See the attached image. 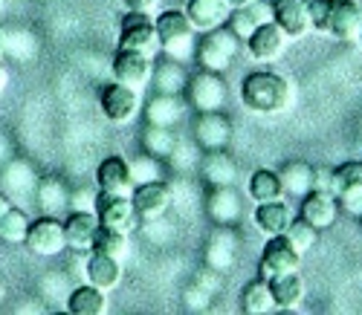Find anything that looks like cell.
<instances>
[{
  "instance_id": "obj_1",
  "label": "cell",
  "mask_w": 362,
  "mask_h": 315,
  "mask_svg": "<svg viewBox=\"0 0 362 315\" xmlns=\"http://www.w3.org/2000/svg\"><path fill=\"white\" fill-rule=\"evenodd\" d=\"M293 87L273 70H255L240 81V105L261 116H279L290 107Z\"/></svg>"
},
{
  "instance_id": "obj_2",
  "label": "cell",
  "mask_w": 362,
  "mask_h": 315,
  "mask_svg": "<svg viewBox=\"0 0 362 315\" xmlns=\"http://www.w3.org/2000/svg\"><path fill=\"white\" fill-rule=\"evenodd\" d=\"M157 38H160V47L165 55H171L174 61H183L192 55L194 49V26L189 20L186 12L180 9H165L157 20Z\"/></svg>"
},
{
  "instance_id": "obj_3",
  "label": "cell",
  "mask_w": 362,
  "mask_h": 315,
  "mask_svg": "<svg viewBox=\"0 0 362 315\" xmlns=\"http://www.w3.org/2000/svg\"><path fill=\"white\" fill-rule=\"evenodd\" d=\"M203 38L197 41L194 47V55H197V64L203 70H212V73H223L235 55H238V35L232 32L229 26H218V29H209V32H200Z\"/></svg>"
},
{
  "instance_id": "obj_4",
  "label": "cell",
  "mask_w": 362,
  "mask_h": 315,
  "mask_svg": "<svg viewBox=\"0 0 362 315\" xmlns=\"http://www.w3.org/2000/svg\"><path fill=\"white\" fill-rule=\"evenodd\" d=\"M183 96H186L189 107H194L197 113L223 110V105H226V81L221 78V73L200 70V73H194L189 78Z\"/></svg>"
},
{
  "instance_id": "obj_5",
  "label": "cell",
  "mask_w": 362,
  "mask_h": 315,
  "mask_svg": "<svg viewBox=\"0 0 362 315\" xmlns=\"http://www.w3.org/2000/svg\"><path fill=\"white\" fill-rule=\"evenodd\" d=\"M26 249L38 258H55L67 249V234H64V220H55L52 214L38 217L29 223L26 232Z\"/></svg>"
},
{
  "instance_id": "obj_6",
  "label": "cell",
  "mask_w": 362,
  "mask_h": 315,
  "mask_svg": "<svg viewBox=\"0 0 362 315\" xmlns=\"http://www.w3.org/2000/svg\"><path fill=\"white\" fill-rule=\"evenodd\" d=\"M301 266V255L293 249V243L287 240V234H276L269 237L264 251H261V261H258V275L273 280L279 275H287V272H296Z\"/></svg>"
},
{
  "instance_id": "obj_7",
  "label": "cell",
  "mask_w": 362,
  "mask_h": 315,
  "mask_svg": "<svg viewBox=\"0 0 362 315\" xmlns=\"http://www.w3.org/2000/svg\"><path fill=\"white\" fill-rule=\"evenodd\" d=\"M119 47L122 49H139L154 55L160 47L157 26L154 20H148V12H128L119 23Z\"/></svg>"
},
{
  "instance_id": "obj_8",
  "label": "cell",
  "mask_w": 362,
  "mask_h": 315,
  "mask_svg": "<svg viewBox=\"0 0 362 315\" xmlns=\"http://www.w3.org/2000/svg\"><path fill=\"white\" fill-rule=\"evenodd\" d=\"M194 142L203 150H223L232 139V121L229 116H223L221 110H209V113H197L194 119V131H192Z\"/></svg>"
},
{
  "instance_id": "obj_9",
  "label": "cell",
  "mask_w": 362,
  "mask_h": 315,
  "mask_svg": "<svg viewBox=\"0 0 362 315\" xmlns=\"http://www.w3.org/2000/svg\"><path fill=\"white\" fill-rule=\"evenodd\" d=\"M134 211L139 220H160L168 208H171V188L163 182V179H154V182H142L134 188Z\"/></svg>"
},
{
  "instance_id": "obj_10",
  "label": "cell",
  "mask_w": 362,
  "mask_h": 315,
  "mask_svg": "<svg viewBox=\"0 0 362 315\" xmlns=\"http://www.w3.org/2000/svg\"><path fill=\"white\" fill-rule=\"evenodd\" d=\"M96 217H99V226H110V229L128 232V229L134 226V220H136L131 194L99 191V194H96Z\"/></svg>"
},
{
  "instance_id": "obj_11",
  "label": "cell",
  "mask_w": 362,
  "mask_h": 315,
  "mask_svg": "<svg viewBox=\"0 0 362 315\" xmlns=\"http://www.w3.org/2000/svg\"><path fill=\"white\" fill-rule=\"evenodd\" d=\"M99 105H102V113H105L107 121L125 124V121H131V119L136 116L139 99H136V90H134V87H128V84H122V81H113V84H107V87L102 90Z\"/></svg>"
},
{
  "instance_id": "obj_12",
  "label": "cell",
  "mask_w": 362,
  "mask_h": 315,
  "mask_svg": "<svg viewBox=\"0 0 362 315\" xmlns=\"http://www.w3.org/2000/svg\"><path fill=\"white\" fill-rule=\"evenodd\" d=\"M113 78L122 81L134 90H139L148 78H151V55L148 52H139V49H122L119 47L116 55H113Z\"/></svg>"
},
{
  "instance_id": "obj_13",
  "label": "cell",
  "mask_w": 362,
  "mask_h": 315,
  "mask_svg": "<svg viewBox=\"0 0 362 315\" xmlns=\"http://www.w3.org/2000/svg\"><path fill=\"white\" fill-rule=\"evenodd\" d=\"M287 32L276 23V20H267V23H261L255 32L244 41L247 44V49H250V55L255 58V61H276L279 55H284V49H287Z\"/></svg>"
},
{
  "instance_id": "obj_14",
  "label": "cell",
  "mask_w": 362,
  "mask_h": 315,
  "mask_svg": "<svg viewBox=\"0 0 362 315\" xmlns=\"http://www.w3.org/2000/svg\"><path fill=\"white\" fill-rule=\"evenodd\" d=\"M186 96L183 93H157L154 99L145 105V119L148 124H160V128H177L186 116Z\"/></svg>"
},
{
  "instance_id": "obj_15",
  "label": "cell",
  "mask_w": 362,
  "mask_h": 315,
  "mask_svg": "<svg viewBox=\"0 0 362 315\" xmlns=\"http://www.w3.org/2000/svg\"><path fill=\"white\" fill-rule=\"evenodd\" d=\"M240 211H244V200H240L235 185H212V191L206 197V214L218 226H232Z\"/></svg>"
},
{
  "instance_id": "obj_16",
  "label": "cell",
  "mask_w": 362,
  "mask_h": 315,
  "mask_svg": "<svg viewBox=\"0 0 362 315\" xmlns=\"http://www.w3.org/2000/svg\"><path fill=\"white\" fill-rule=\"evenodd\" d=\"M301 217L308 220L310 226H316L319 232L322 229H330L337 223L339 217V203H337V194L330 191H308L305 197H301Z\"/></svg>"
},
{
  "instance_id": "obj_17",
  "label": "cell",
  "mask_w": 362,
  "mask_h": 315,
  "mask_svg": "<svg viewBox=\"0 0 362 315\" xmlns=\"http://www.w3.org/2000/svg\"><path fill=\"white\" fill-rule=\"evenodd\" d=\"M273 20L287 32V38H305L310 32V12L308 0H276L273 4Z\"/></svg>"
},
{
  "instance_id": "obj_18",
  "label": "cell",
  "mask_w": 362,
  "mask_h": 315,
  "mask_svg": "<svg viewBox=\"0 0 362 315\" xmlns=\"http://www.w3.org/2000/svg\"><path fill=\"white\" fill-rule=\"evenodd\" d=\"M186 15L194 26V32H209L229 23L232 6L226 0H186Z\"/></svg>"
},
{
  "instance_id": "obj_19",
  "label": "cell",
  "mask_w": 362,
  "mask_h": 315,
  "mask_svg": "<svg viewBox=\"0 0 362 315\" xmlns=\"http://www.w3.org/2000/svg\"><path fill=\"white\" fill-rule=\"evenodd\" d=\"M362 26V9L356 0H334L327 20V35L337 41H356V32Z\"/></svg>"
},
{
  "instance_id": "obj_20",
  "label": "cell",
  "mask_w": 362,
  "mask_h": 315,
  "mask_svg": "<svg viewBox=\"0 0 362 315\" xmlns=\"http://www.w3.org/2000/svg\"><path fill=\"white\" fill-rule=\"evenodd\" d=\"M96 185L99 191H110V194H134V179H131V168L122 156H107L96 168Z\"/></svg>"
},
{
  "instance_id": "obj_21",
  "label": "cell",
  "mask_w": 362,
  "mask_h": 315,
  "mask_svg": "<svg viewBox=\"0 0 362 315\" xmlns=\"http://www.w3.org/2000/svg\"><path fill=\"white\" fill-rule=\"evenodd\" d=\"M84 275H87V283H93L102 292H107L119 287L122 266H119V258H110L105 251H90V258L84 263Z\"/></svg>"
},
{
  "instance_id": "obj_22",
  "label": "cell",
  "mask_w": 362,
  "mask_h": 315,
  "mask_svg": "<svg viewBox=\"0 0 362 315\" xmlns=\"http://www.w3.org/2000/svg\"><path fill=\"white\" fill-rule=\"evenodd\" d=\"M267 20H273V4H267V0H255L250 6H240V9H232L229 15V29L238 35V41H247L255 29Z\"/></svg>"
},
{
  "instance_id": "obj_23",
  "label": "cell",
  "mask_w": 362,
  "mask_h": 315,
  "mask_svg": "<svg viewBox=\"0 0 362 315\" xmlns=\"http://www.w3.org/2000/svg\"><path fill=\"white\" fill-rule=\"evenodd\" d=\"M269 290H273V298H276V309L293 312L301 307V301H305V278L298 275V269L279 275V278L269 280Z\"/></svg>"
},
{
  "instance_id": "obj_24",
  "label": "cell",
  "mask_w": 362,
  "mask_h": 315,
  "mask_svg": "<svg viewBox=\"0 0 362 315\" xmlns=\"http://www.w3.org/2000/svg\"><path fill=\"white\" fill-rule=\"evenodd\" d=\"M255 223L258 229L267 234V237H276V234H284L293 223V214H290V206L284 200H267V203H258L255 208Z\"/></svg>"
},
{
  "instance_id": "obj_25",
  "label": "cell",
  "mask_w": 362,
  "mask_h": 315,
  "mask_svg": "<svg viewBox=\"0 0 362 315\" xmlns=\"http://www.w3.org/2000/svg\"><path fill=\"white\" fill-rule=\"evenodd\" d=\"M99 229V217L96 211H70L64 220V234H67V246L73 249H90L93 246V234Z\"/></svg>"
},
{
  "instance_id": "obj_26",
  "label": "cell",
  "mask_w": 362,
  "mask_h": 315,
  "mask_svg": "<svg viewBox=\"0 0 362 315\" xmlns=\"http://www.w3.org/2000/svg\"><path fill=\"white\" fill-rule=\"evenodd\" d=\"M279 179L284 194L301 200L308 191H313V165H308L305 160H290L279 168Z\"/></svg>"
},
{
  "instance_id": "obj_27",
  "label": "cell",
  "mask_w": 362,
  "mask_h": 315,
  "mask_svg": "<svg viewBox=\"0 0 362 315\" xmlns=\"http://www.w3.org/2000/svg\"><path fill=\"white\" fill-rule=\"evenodd\" d=\"M200 168H203V177L209 185H235V179H238V165L226 153V148L223 150H206Z\"/></svg>"
},
{
  "instance_id": "obj_28",
  "label": "cell",
  "mask_w": 362,
  "mask_h": 315,
  "mask_svg": "<svg viewBox=\"0 0 362 315\" xmlns=\"http://www.w3.org/2000/svg\"><path fill=\"white\" fill-rule=\"evenodd\" d=\"M240 309L247 315H267L276 309V298H273V290H269V280L267 278H255L250 280L244 292H240Z\"/></svg>"
},
{
  "instance_id": "obj_29",
  "label": "cell",
  "mask_w": 362,
  "mask_h": 315,
  "mask_svg": "<svg viewBox=\"0 0 362 315\" xmlns=\"http://www.w3.org/2000/svg\"><path fill=\"white\" fill-rule=\"evenodd\" d=\"M235 251H238V243H235L232 232H226V229L218 232L212 240H209V246H206V266L215 269L218 275L232 269L235 266Z\"/></svg>"
},
{
  "instance_id": "obj_30",
  "label": "cell",
  "mask_w": 362,
  "mask_h": 315,
  "mask_svg": "<svg viewBox=\"0 0 362 315\" xmlns=\"http://www.w3.org/2000/svg\"><path fill=\"white\" fill-rule=\"evenodd\" d=\"M67 309L73 315H102L107 309V298L93 283H81L67 295Z\"/></svg>"
},
{
  "instance_id": "obj_31",
  "label": "cell",
  "mask_w": 362,
  "mask_h": 315,
  "mask_svg": "<svg viewBox=\"0 0 362 315\" xmlns=\"http://www.w3.org/2000/svg\"><path fill=\"white\" fill-rule=\"evenodd\" d=\"M35 197H38V206L49 214L62 211L70 206V188L67 182H62L58 177H47V179H38V188H35Z\"/></svg>"
},
{
  "instance_id": "obj_32",
  "label": "cell",
  "mask_w": 362,
  "mask_h": 315,
  "mask_svg": "<svg viewBox=\"0 0 362 315\" xmlns=\"http://www.w3.org/2000/svg\"><path fill=\"white\" fill-rule=\"evenodd\" d=\"M247 191L255 203H267V200H281L284 197V188H281V179H279V171H269V168H261L250 177V185Z\"/></svg>"
},
{
  "instance_id": "obj_33",
  "label": "cell",
  "mask_w": 362,
  "mask_h": 315,
  "mask_svg": "<svg viewBox=\"0 0 362 315\" xmlns=\"http://www.w3.org/2000/svg\"><path fill=\"white\" fill-rule=\"evenodd\" d=\"M186 70L180 67V61H163L160 67H154V87L157 93H186Z\"/></svg>"
},
{
  "instance_id": "obj_34",
  "label": "cell",
  "mask_w": 362,
  "mask_h": 315,
  "mask_svg": "<svg viewBox=\"0 0 362 315\" xmlns=\"http://www.w3.org/2000/svg\"><path fill=\"white\" fill-rule=\"evenodd\" d=\"M93 251H105L110 258H119L122 261L128 255V234L122 229H110V226H99L96 234H93Z\"/></svg>"
},
{
  "instance_id": "obj_35",
  "label": "cell",
  "mask_w": 362,
  "mask_h": 315,
  "mask_svg": "<svg viewBox=\"0 0 362 315\" xmlns=\"http://www.w3.org/2000/svg\"><path fill=\"white\" fill-rule=\"evenodd\" d=\"M142 145H145V153L157 156V160H168L177 148V136L171 133V128H160V124H148V131L142 136Z\"/></svg>"
},
{
  "instance_id": "obj_36",
  "label": "cell",
  "mask_w": 362,
  "mask_h": 315,
  "mask_svg": "<svg viewBox=\"0 0 362 315\" xmlns=\"http://www.w3.org/2000/svg\"><path fill=\"white\" fill-rule=\"evenodd\" d=\"M29 223H33V220H29L21 208H9V214L0 220V240L4 243H9V246H18V243H23L26 240V232H29Z\"/></svg>"
},
{
  "instance_id": "obj_37",
  "label": "cell",
  "mask_w": 362,
  "mask_h": 315,
  "mask_svg": "<svg viewBox=\"0 0 362 315\" xmlns=\"http://www.w3.org/2000/svg\"><path fill=\"white\" fill-rule=\"evenodd\" d=\"M284 234H287V240L293 243V249L298 251L301 258H305L308 251H310V249L316 246V240H319V229H316V226H310L305 217L293 220V223H290V229H287Z\"/></svg>"
},
{
  "instance_id": "obj_38",
  "label": "cell",
  "mask_w": 362,
  "mask_h": 315,
  "mask_svg": "<svg viewBox=\"0 0 362 315\" xmlns=\"http://www.w3.org/2000/svg\"><path fill=\"white\" fill-rule=\"evenodd\" d=\"M128 168H131V179H134V185H142V182H154V179H163V165H160V160H157V156H151V153H145V156H136L134 162H128Z\"/></svg>"
},
{
  "instance_id": "obj_39",
  "label": "cell",
  "mask_w": 362,
  "mask_h": 315,
  "mask_svg": "<svg viewBox=\"0 0 362 315\" xmlns=\"http://www.w3.org/2000/svg\"><path fill=\"white\" fill-rule=\"evenodd\" d=\"M362 182V162H342L334 168V194H339L348 185Z\"/></svg>"
},
{
  "instance_id": "obj_40",
  "label": "cell",
  "mask_w": 362,
  "mask_h": 315,
  "mask_svg": "<svg viewBox=\"0 0 362 315\" xmlns=\"http://www.w3.org/2000/svg\"><path fill=\"white\" fill-rule=\"evenodd\" d=\"M330 6H334V0H308V12H310V26L316 29V32H322V35H327Z\"/></svg>"
},
{
  "instance_id": "obj_41",
  "label": "cell",
  "mask_w": 362,
  "mask_h": 315,
  "mask_svg": "<svg viewBox=\"0 0 362 315\" xmlns=\"http://www.w3.org/2000/svg\"><path fill=\"white\" fill-rule=\"evenodd\" d=\"M337 203L342 211L354 214V217H362V182L359 185H348L337 194Z\"/></svg>"
},
{
  "instance_id": "obj_42",
  "label": "cell",
  "mask_w": 362,
  "mask_h": 315,
  "mask_svg": "<svg viewBox=\"0 0 362 315\" xmlns=\"http://www.w3.org/2000/svg\"><path fill=\"white\" fill-rule=\"evenodd\" d=\"M99 194V191H96ZM96 194L81 188V191H70V206L73 211H96Z\"/></svg>"
},
{
  "instance_id": "obj_43",
  "label": "cell",
  "mask_w": 362,
  "mask_h": 315,
  "mask_svg": "<svg viewBox=\"0 0 362 315\" xmlns=\"http://www.w3.org/2000/svg\"><path fill=\"white\" fill-rule=\"evenodd\" d=\"M313 188L334 194V168H313Z\"/></svg>"
},
{
  "instance_id": "obj_44",
  "label": "cell",
  "mask_w": 362,
  "mask_h": 315,
  "mask_svg": "<svg viewBox=\"0 0 362 315\" xmlns=\"http://www.w3.org/2000/svg\"><path fill=\"white\" fill-rule=\"evenodd\" d=\"M128 12H148L151 6H154V0H122Z\"/></svg>"
},
{
  "instance_id": "obj_45",
  "label": "cell",
  "mask_w": 362,
  "mask_h": 315,
  "mask_svg": "<svg viewBox=\"0 0 362 315\" xmlns=\"http://www.w3.org/2000/svg\"><path fill=\"white\" fill-rule=\"evenodd\" d=\"M9 208H12V200H9L6 194H0V220H4V217L9 214Z\"/></svg>"
},
{
  "instance_id": "obj_46",
  "label": "cell",
  "mask_w": 362,
  "mask_h": 315,
  "mask_svg": "<svg viewBox=\"0 0 362 315\" xmlns=\"http://www.w3.org/2000/svg\"><path fill=\"white\" fill-rule=\"evenodd\" d=\"M226 4H229L232 9H240V6H250V4H255V0H226Z\"/></svg>"
},
{
  "instance_id": "obj_47",
  "label": "cell",
  "mask_w": 362,
  "mask_h": 315,
  "mask_svg": "<svg viewBox=\"0 0 362 315\" xmlns=\"http://www.w3.org/2000/svg\"><path fill=\"white\" fill-rule=\"evenodd\" d=\"M4 87H6V70L0 67V93H4Z\"/></svg>"
},
{
  "instance_id": "obj_48",
  "label": "cell",
  "mask_w": 362,
  "mask_h": 315,
  "mask_svg": "<svg viewBox=\"0 0 362 315\" xmlns=\"http://www.w3.org/2000/svg\"><path fill=\"white\" fill-rule=\"evenodd\" d=\"M356 44L362 47V26H359V32H356Z\"/></svg>"
},
{
  "instance_id": "obj_49",
  "label": "cell",
  "mask_w": 362,
  "mask_h": 315,
  "mask_svg": "<svg viewBox=\"0 0 362 315\" xmlns=\"http://www.w3.org/2000/svg\"><path fill=\"white\" fill-rule=\"evenodd\" d=\"M0 52H4V38H0Z\"/></svg>"
}]
</instances>
